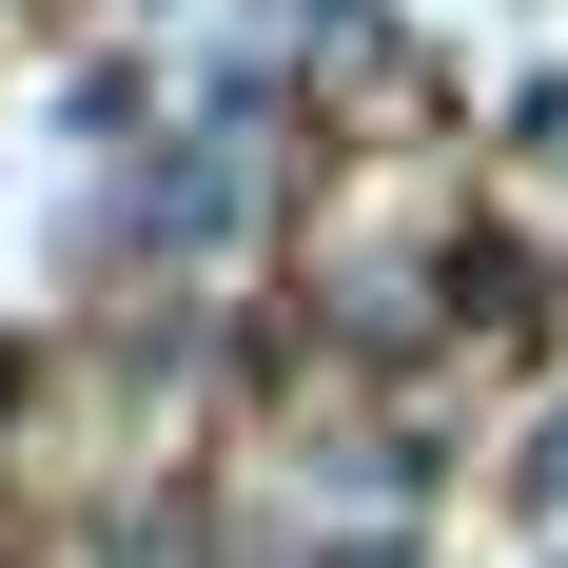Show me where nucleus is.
<instances>
[{
    "instance_id": "nucleus-3",
    "label": "nucleus",
    "mask_w": 568,
    "mask_h": 568,
    "mask_svg": "<svg viewBox=\"0 0 568 568\" xmlns=\"http://www.w3.org/2000/svg\"><path fill=\"white\" fill-rule=\"evenodd\" d=\"M334 568H393V529H353V549H334Z\"/></svg>"
},
{
    "instance_id": "nucleus-1",
    "label": "nucleus",
    "mask_w": 568,
    "mask_h": 568,
    "mask_svg": "<svg viewBox=\"0 0 568 568\" xmlns=\"http://www.w3.org/2000/svg\"><path fill=\"white\" fill-rule=\"evenodd\" d=\"M235 196H255V176H235V138H196V158L138 196V235H158V255H235Z\"/></svg>"
},
{
    "instance_id": "nucleus-2",
    "label": "nucleus",
    "mask_w": 568,
    "mask_h": 568,
    "mask_svg": "<svg viewBox=\"0 0 568 568\" xmlns=\"http://www.w3.org/2000/svg\"><path fill=\"white\" fill-rule=\"evenodd\" d=\"M529 510H568V412H549V432H529Z\"/></svg>"
}]
</instances>
